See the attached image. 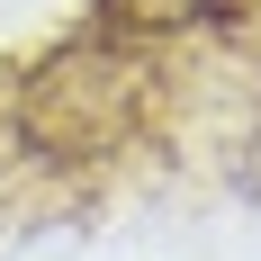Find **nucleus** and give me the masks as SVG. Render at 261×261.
<instances>
[{"label":"nucleus","instance_id":"f257e3e1","mask_svg":"<svg viewBox=\"0 0 261 261\" xmlns=\"http://www.w3.org/2000/svg\"><path fill=\"white\" fill-rule=\"evenodd\" d=\"M135 117H144V63H135L108 27L54 45L45 63L27 72V90H18V135L45 162H63V171L108 162L135 135Z\"/></svg>","mask_w":261,"mask_h":261},{"label":"nucleus","instance_id":"f03ea898","mask_svg":"<svg viewBox=\"0 0 261 261\" xmlns=\"http://www.w3.org/2000/svg\"><path fill=\"white\" fill-rule=\"evenodd\" d=\"M216 0H99V18L117 27V36H180V27H198Z\"/></svg>","mask_w":261,"mask_h":261}]
</instances>
